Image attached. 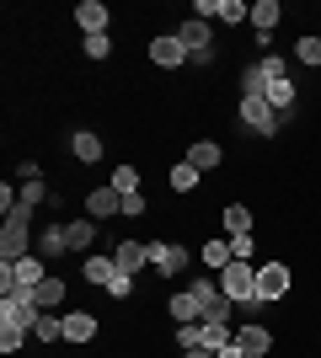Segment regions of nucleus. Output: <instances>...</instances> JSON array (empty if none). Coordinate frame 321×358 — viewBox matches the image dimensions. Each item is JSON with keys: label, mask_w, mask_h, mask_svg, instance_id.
<instances>
[{"label": "nucleus", "mask_w": 321, "mask_h": 358, "mask_svg": "<svg viewBox=\"0 0 321 358\" xmlns=\"http://www.w3.org/2000/svg\"><path fill=\"white\" fill-rule=\"evenodd\" d=\"M177 43L187 48V64H214V22H204V16H183Z\"/></svg>", "instance_id": "obj_1"}, {"label": "nucleus", "mask_w": 321, "mask_h": 358, "mask_svg": "<svg viewBox=\"0 0 321 358\" xmlns=\"http://www.w3.org/2000/svg\"><path fill=\"white\" fill-rule=\"evenodd\" d=\"M236 118H241L246 134H257V139H273L278 123H284L273 107H268V96H241V102H236Z\"/></svg>", "instance_id": "obj_2"}, {"label": "nucleus", "mask_w": 321, "mask_h": 358, "mask_svg": "<svg viewBox=\"0 0 321 358\" xmlns=\"http://www.w3.org/2000/svg\"><path fill=\"white\" fill-rule=\"evenodd\" d=\"M294 289V273H290V262H257V299L262 305H273V299H284Z\"/></svg>", "instance_id": "obj_3"}, {"label": "nucleus", "mask_w": 321, "mask_h": 358, "mask_svg": "<svg viewBox=\"0 0 321 358\" xmlns=\"http://www.w3.org/2000/svg\"><path fill=\"white\" fill-rule=\"evenodd\" d=\"M187 246L183 241H150V268H155V278H183L187 273Z\"/></svg>", "instance_id": "obj_4"}, {"label": "nucleus", "mask_w": 321, "mask_h": 358, "mask_svg": "<svg viewBox=\"0 0 321 358\" xmlns=\"http://www.w3.org/2000/svg\"><path fill=\"white\" fill-rule=\"evenodd\" d=\"M38 305H32V289H22V294H11V299H0V327H16V331H32L38 327Z\"/></svg>", "instance_id": "obj_5"}, {"label": "nucleus", "mask_w": 321, "mask_h": 358, "mask_svg": "<svg viewBox=\"0 0 321 358\" xmlns=\"http://www.w3.org/2000/svg\"><path fill=\"white\" fill-rule=\"evenodd\" d=\"M113 262H118V273H129V278H139V273L150 268V241H139V236L118 241V246H113Z\"/></svg>", "instance_id": "obj_6"}, {"label": "nucleus", "mask_w": 321, "mask_h": 358, "mask_svg": "<svg viewBox=\"0 0 321 358\" xmlns=\"http://www.w3.org/2000/svg\"><path fill=\"white\" fill-rule=\"evenodd\" d=\"M145 54H150L155 70H183V64H187V48L177 43V32H161V38H150V48H145Z\"/></svg>", "instance_id": "obj_7"}, {"label": "nucleus", "mask_w": 321, "mask_h": 358, "mask_svg": "<svg viewBox=\"0 0 321 358\" xmlns=\"http://www.w3.org/2000/svg\"><path fill=\"white\" fill-rule=\"evenodd\" d=\"M97 331H102V321L92 310H64V343L70 348H92Z\"/></svg>", "instance_id": "obj_8"}, {"label": "nucleus", "mask_w": 321, "mask_h": 358, "mask_svg": "<svg viewBox=\"0 0 321 358\" xmlns=\"http://www.w3.org/2000/svg\"><path fill=\"white\" fill-rule=\"evenodd\" d=\"M64 299H70V284H64L59 273H48L43 284L32 289V305H38L43 315H59V310H64Z\"/></svg>", "instance_id": "obj_9"}, {"label": "nucleus", "mask_w": 321, "mask_h": 358, "mask_svg": "<svg viewBox=\"0 0 321 358\" xmlns=\"http://www.w3.org/2000/svg\"><path fill=\"white\" fill-rule=\"evenodd\" d=\"M86 214H92L97 224H102V220H118V214H123V193L113 187V182H107V187H92V193H86Z\"/></svg>", "instance_id": "obj_10"}, {"label": "nucleus", "mask_w": 321, "mask_h": 358, "mask_svg": "<svg viewBox=\"0 0 321 358\" xmlns=\"http://www.w3.org/2000/svg\"><path fill=\"white\" fill-rule=\"evenodd\" d=\"M236 348H241L246 358H268L273 353V331L262 327V321H246V327L236 331Z\"/></svg>", "instance_id": "obj_11"}, {"label": "nucleus", "mask_w": 321, "mask_h": 358, "mask_svg": "<svg viewBox=\"0 0 321 358\" xmlns=\"http://www.w3.org/2000/svg\"><path fill=\"white\" fill-rule=\"evenodd\" d=\"M80 278L92 289H107L113 278H118V262H113V252H92L86 262H80Z\"/></svg>", "instance_id": "obj_12"}, {"label": "nucleus", "mask_w": 321, "mask_h": 358, "mask_svg": "<svg viewBox=\"0 0 321 358\" xmlns=\"http://www.w3.org/2000/svg\"><path fill=\"white\" fill-rule=\"evenodd\" d=\"M64 236H70V252H80V257H92V252H97V220H92V214L64 220Z\"/></svg>", "instance_id": "obj_13"}, {"label": "nucleus", "mask_w": 321, "mask_h": 358, "mask_svg": "<svg viewBox=\"0 0 321 358\" xmlns=\"http://www.w3.org/2000/svg\"><path fill=\"white\" fill-rule=\"evenodd\" d=\"M183 161L199 166V171H214V166H225V145H220V139H193Z\"/></svg>", "instance_id": "obj_14"}, {"label": "nucleus", "mask_w": 321, "mask_h": 358, "mask_svg": "<svg viewBox=\"0 0 321 358\" xmlns=\"http://www.w3.org/2000/svg\"><path fill=\"white\" fill-rule=\"evenodd\" d=\"M70 155H76L80 166H97L107 155V145H102V134H92V129H76V134H70Z\"/></svg>", "instance_id": "obj_15"}, {"label": "nucleus", "mask_w": 321, "mask_h": 358, "mask_svg": "<svg viewBox=\"0 0 321 358\" xmlns=\"http://www.w3.org/2000/svg\"><path fill=\"white\" fill-rule=\"evenodd\" d=\"M32 252L43 257V262H59V257L70 252V236H64V224H48V230H38V241H32Z\"/></svg>", "instance_id": "obj_16"}, {"label": "nucleus", "mask_w": 321, "mask_h": 358, "mask_svg": "<svg viewBox=\"0 0 321 358\" xmlns=\"http://www.w3.org/2000/svg\"><path fill=\"white\" fill-rule=\"evenodd\" d=\"M76 22H80V32H86V38H97V32H107L113 11H107L102 0H80V6H76Z\"/></svg>", "instance_id": "obj_17"}, {"label": "nucleus", "mask_w": 321, "mask_h": 358, "mask_svg": "<svg viewBox=\"0 0 321 358\" xmlns=\"http://www.w3.org/2000/svg\"><path fill=\"white\" fill-rule=\"evenodd\" d=\"M199 257H204V268H209V273H225L230 262H236V252H230V236H209V241L199 246Z\"/></svg>", "instance_id": "obj_18"}, {"label": "nucleus", "mask_w": 321, "mask_h": 358, "mask_svg": "<svg viewBox=\"0 0 321 358\" xmlns=\"http://www.w3.org/2000/svg\"><path fill=\"white\" fill-rule=\"evenodd\" d=\"M294 102H300V86H294V75H290V80H268V107H273L278 118H290Z\"/></svg>", "instance_id": "obj_19"}, {"label": "nucleus", "mask_w": 321, "mask_h": 358, "mask_svg": "<svg viewBox=\"0 0 321 358\" xmlns=\"http://www.w3.org/2000/svg\"><path fill=\"white\" fill-rule=\"evenodd\" d=\"M11 278H16V289H38L48 278V262L32 252V257H22V262H11Z\"/></svg>", "instance_id": "obj_20"}, {"label": "nucleus", "mask_w": 321, "mask_h": 358, "mask_svg": "<svg viewBox=\"0 0 321 358\" xmlns=\"http://www.w3.org/2000/svg\"><path fill=\"white\" fill-rule=\"evenodd\" d=\"M278 22H284V6H278V0H252V27H257V38H268Z\"/></svg>", "instance_id": "obj_21"}, {"label": "nucleus", "mask_w": 321, "mask_h": 358, "mask_svg": "<svg viewBox=\"0 0 321 358\" xmlns=\"http://www.w3.org/2000/svg\"><path fill=\"white\" fill-rule=\"evenodd\" d=\"M220 230L225 236H252V209L246 203H225L220 209Z\"/></svg>", "instance_id": "obj_22"}, {"label": "nucleus", "mask_w": 321, "mask_h": 358, "mask_svg": "<svg viewBox=\"0 0 321 358\" xmlns=\"http://www.w3.org/2000/svg\"><path fill=\"white\" fill-rule=\"evenodd\" d=\"M166 310L177 315V321H204V305H199V294H193V289H187V284H183V289H177V294L166 299Z\"/></svg>", "instance_id": "obj_23"}, {"label": "nucleus", "mask_w": 321, "mask_h": 358, "mask_svg": "<svg viewBox=\"0 0 321 358\" xmlns=\"http://www.w3.org/2000/svg\"><path fill=\"white\" fill-rule=\"evenodd\" d=\"M290 59H294V64H306V70H321V38H316V32H300Z\"/></svg>", "instance_id": "obj_24"}, {"label": "nucleus", "mask_w": 321, "mask_h": 358, "mask_svg": "<svg viewBox=\"0 0 321 358\" xmlns=\"http://www.w3.org/2000/svg\"><path fill=\"white\" fill-rule=\"evenodd\" d=\"M236 86H241V96H268V75H262V64H241V75H236Z\"/></svg>", "instance_id": "obj_25"}, {"label": "nucleus", "mask_w": 321, "mask_h": 358, "mask_svg": "<svg viewBox=\"0 0 321 358\" xmlns=\"http://www.w3.org/2000/svg\"><path fill=\"white\" fill-rule=\"evenodd\" d=\"M59 198V187H48V182H22V209H43V203H54Z\"/></svg>", "instance_id": "obj_26"}, {"label": "nucleus", "mask_w": 321, "mask_h": 358, "mask_svg": "<svg viewBox=\"0 0 321 358\" xmlns=\"http://www.w3.org/2000/svg\"><path fill=\"white\" fill-rule=\"evenodd\" d=\"M32 343H43V348L64 343V315H38V327H32Z\"/></svg>", "instance_id": "obj_27"}, {"label": "nucleus", "mask_w": 321, "mask_h": 358, "mask_svg": "<svg viewBox=\"0 0 321 358\" xmlns=\"http://www.w3.org/2000/svg\"><path fill=\"white\" fill-rule=\"evenodd\" d=\"M199 182H204L199 166H187V161L171 166V193H199Z\"/></svg>", "instance_id": "obj_28"}, {"label": "nucleus", "mask_w": 321, "mask_h": 358, "mask_svg": "<svg viewBox=\"0 0 321 358\" xmlns=\"http://www.w3.org/2000/svg\"><path fill=\"white\" fill-rule=\"evenodd\" d=\"M214 22H225V27H241V22H252V6H246V0H220Z\"/></svg>", "instance_id": "obj_29"}, {"label": "nucleus", "mask_w": 321, "mask_h": 358, "mask_svg": "<svg viewBox=\"0 0 321 358\" xmlns=\"http://www.w3.org/2000/svg\"><path fill=\"white\" fill-rule=\"evenodd\" d=\"M257 64H262V75H268V80H290V75H294V59H284V54H273V48H268Z\"/></svg>", "instance_id": "obj_30"}, {"label": "nucleus", "mask_w": 321, "mask_h": 358, "mask_svg": "<svg viewBox=\"0 0 321 358\" xmlns=\"http://www.w3.org/2000/svg\"><path fill=\"white\" fill-rule=\"evenodd\" d=\"M107 182H113V187H118L123 198H129V193H139V166H129V161H123V166H113V177H107Z\"/></svg>", "instance_id": "obj_31"}, {"label": "nucleus", "mask_w": 321, "mask_h": 358, "mask_svg": "<svg viewBox=\"0 0 321 358\" xmlns=\"http://www.w3.org/2000/svg\"><path fill=\"white\" fill-rule=\"evenodd\" d=\"M204 348V321H177V353Z\"/></svg>", "instance_id": "obj_32"}, {"label": "nucleus", "mask_w": 321, "mask_h": 358, "mask_svg": "<svg viewBox=\"0 0 321 358\" xmlns=\"http://www.w3.org/2000/svg\"><path fill=\"white\" fill-rule=\"evenodd\" d=\"M80 54H86V59H113V38H107V32H97V38H80Z\"/></svg>", "instance_id": "obj_33"}, {"label": "nucleus", "mask_w": 321, "mask_h": 358, "mask_svg": "<svg viewBox=\"0 0 321 358\" xmlns=\"http://www.w3.org/2000/svg\"><path fill=\"white\" fill-rule=\"evenodd\" d=\"M32 331H16V327H0V358H16L22 348H27Z\"/></svg>", "instance_id": "obj_34"}, {"label": "nucleus", "mask_w": 321, "mask_h": 358, "mask_svg": "<svg viewBox=\"0 0 321 358\" xmlns=\"http://www.w3.org/2000/svg\"><path fill=\"white\" fill-rule=\"evenodd\" d=\"M230 252H236V262H252V252H257V236H230Z\"/></svg>", "instance_id": "obj_35"}, {"label": "nucleus", "mask_w": 321, "mask_h": 358, "mask_svg": "<svg viewBox=\"0 0 321 358\" xmlns=\"http://www.w3.org/2000/svg\"><path fill=\"white\" fill-rule=\"evenodd\" d=\"M145 209H150L145 193H129V198H123V220H145Z\"/></svg>", "instance_id": "obj_36"}, {"label": "nucleus", "mask_w": 321, "mask_h": 358, "mask_svg": "<svg viewBox=\"0 0 321 358\" xmlns=\"http://www.w3.org/2000/svg\"><path fill=\"white\" fill-rule=\"evenodd\" d=\"M134 284H139V278H129V273H118V278L107 284V294H113V299H129V294H134Z\"/></svg>", "instance_id": "obj_37"}, {"label": "nucleus", "mask_w": 321, "mask_h": 358, "mask_svg": "<svg viewBox=\"0 0 321 358\" xmlns=\"http://www.w3.org/2000/svg\"><path fill=\"white\" fill-rule=\"evenodd\" d=\"M16 182H43V166H38V161H22V166H16Z\"/></svg>", "instance_id": "obj_38"}, {"label": "nucleus", "mask_w": 321, "mask_h": 358, "mask_svg": "<svg viewBox=\"0 0 321 358\" xmlns=\"http://www.w3.org/2000/svg\"><path fill=\"white\" fill-rule=\"evenodd\" d=\"M214 358H246V353H241V348H236V343H230V348H220V353H214Z\"/></svg>", "instance_id": "obj_39"}, {"label": "nucleus", "mask_w": 321, "mask_h": 358, "mask_svg": "<svg viewBox=\"0 0 321 358\" xmlns=\"http://www.w3.org/2000/svg\"><path fill=\"white\" fill-rule=\"evenodd\" d=\"M183 358H214V353H209V348H187Z\"/></svg>", "instance_id": "obj_40"}, {"label": "nucleus", "mask_w": 321, "mask_h": 358, "mask_svg": "<svg viewBox=\"0 0 321 358\" xmlns=\"http://www.w3.org/2000/svg\"><path fill=\"white\" fill-rule=\"evenodd\" d=\"M316 38H321V27H316Z\"/></svg>", "instance_id": "obj_41"}]
</instances>
